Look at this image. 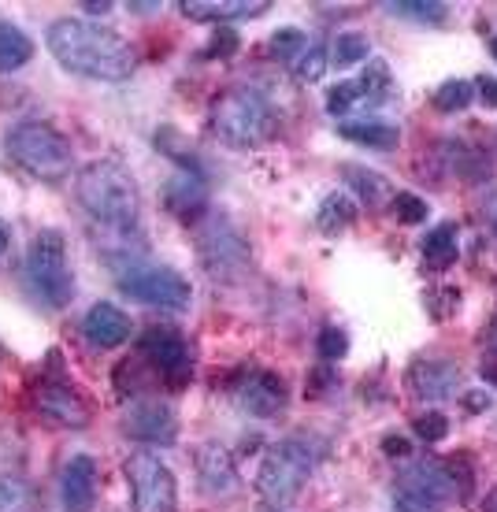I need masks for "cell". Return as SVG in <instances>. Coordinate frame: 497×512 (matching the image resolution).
Segmentation results:
<instances>
[{
  "label": "cell",
  "instance_id": "obj_40",
  "mask_svg": "<svg viewBox=\"0 0 497 512\" xmlns=\"http://www.w3.org/2000/svg\"><path fill=\"white\" fill-rule=\"evenodd\" d=\"M464 405H468L472 412H479V409H486V405H490V397L479 394V390H472V394H464Z\"/></svg>",
  "mask_w": 497,
  "mask_h": 512
},
{
  "label": "cell",
  "instance_id": "obj_23",
  "mask_svg": "<svg viewBox=\"0 0 497 512\" xmlns=\"http://www.w3.org/2000/svg\"><path fill=\"white\" fill-rule=\"evenodd\" d=\"M34 60V41L26 38V30L15 23H0V75L19 71Z\"/></svg>",
  "mask_w": 497,
  "mask_h": 512
},
{
  "label": "cell",
  "instance_id": "obj_25",
  "mask_svg": "<svg viewBox=\"0 0 497 512\" xmlns=\"http://www.w3.org/2000/svg\"><path fill=\"white\" fill-rule=\"evenodd\" d=\"M423 260L438 271H446L449 264L457 260V227H453V223H438V227L423 238Z\"/></svg>",
  "mask_w": 497,
  "mask_h": 512
},
{
  "label": "cell",
  "instance_id": "obj_38",
  "mask_svg": "<svg viewBox=\"0 0 497 512\" xmlns=\"http://www.w3.org/2000/svg\"><path fill=\"white\" fill-rule=\"evenodd\" d=\"M383 449H386V457H401V461H405L408 453H412L408 438H401V435H386L383 438Z\"/></svg>",
  "mask_w": 497,
  "mask_h": 512
},
{
  "label": "cell",
  "instance_id": "obj_19",
  "mask_svg": "<svg viewBox=\"0 0 497 512\" xmlns=\"http://www.w3.org/2000/svg\"><path fill=\"white\" fill-rule=\"evenodd\" d=\"M338 134L353 145H368V149H397V141H401V127L386 123V119H342Z\"/></svg>",
  "mask_w": 497,
  "mask_h": 512
},
{
  "label": "cell",
  "instance_id": "obj_17",
  "mask_svg": "<svg viewBox=\"0 0 497 512\" xmlns=\"http://www.w3.org/2000/svg\"><path fill=\"white\" fill-rule=\"evenodd\" d=\"M186 19L201 23H223V19H256L271 8L268 0H182L179 4Z\"/></svg>",
  "mask_w": 497,
  "mask_h": 512
},
{
  "label": "cell",
  "instance_id": "obj_26",
  "mask_svg": "<svg viewBox=\"0 0 497 512\" xmlns=\"http://www.w3.org/2000/svg\"><path fill=\"white\" fill-rule=\"evenodd\" d=\"M472 101H475V82H468V78H449L434 93V108L438 112H464Z\"/></svg>",
  "mask_w": 497,
  "mask_h": 512
},
{
  "label": "cell",
  "instance_id": "obj_33",
  "mask_svg": "<svg viewBox=\"0 0 497 512\" xmlns=\"http://www.w3.org/2000/svg\"><path fill=\"white\" fill-rule=\"evenodd\" d=\"M349 353V334L342 327H327V331L319 334V357L334 364V360H342Z\"/></svg>",
  "mask_w": 497,
  "mask_h": 512
},
{
  "label": "cell",
  "instance_id": "obj_43",
  "mask_svg": "<svg viewBox=\"0 0 497 512\" xmlns=\"http://www.w3.org/2000/svg\"><path fill=\"white\" fill-rule=\"evenodd\" d=\"M486 346H490V349L497 353V316H494V323L486 327Z\"/></svg>",
  "mask_w": 497,
  "mask_h": 512
},
{
  "label": "cell",
  "instance_id": "obj_42",
  "mask_svg": "<svg viewBox=\"0 0 497 512\" xmlns=\"http://www.w3.org/2000/svg\"><path fill=\"white\" fill-rule=\"evenodd\" d=\"M486 216H490V227L497 231V193L490 197V201H486Z\"/></svg>",
  "mask_w": 497,
  "mask_h": 512
},
{
  "label": "cell",
  "instance_id": "obj_11",
  "mask_svg": "<svg viewBox=\"0 0 497 512\" xmlns=\"http://www.w3.org/2000/svg\"><path fill=\"white\" fill-rule=\"evenodd\" d=\"M34 405L49 423L56 427H71V431H82L90 423V405L82 401L75 386L64 383V379H41L38 390H34Z\"/></svg>",
  "mask_w": 497,
  "mask_h": 512
},
{
  "label": "cell",
  "instance_id": "obj_22",
  "mask_svg": "<svg viewBox=\"0 0 497 512\" xmlns=\"http://www.w3.org/2000/svg\"><path fill=\"white\" fill-rule=\"evenodd\" d=\"M342 179L345 186L357 193L360 201L368 208L383 205L386 197H390V182L379 175V171H371V167H360V164H342Z\"/></svg>",
  "mask_w": 497,
  "mask_h": 512
},
{
  "label": "cell",
  "instance_id": "obj_1",
  "mask_svg": "<svg viewBox=\"0 0 497 512\" xmlns=\"http://www.w3.org/2000/svg\"><path fill=\"white\" fill-rule=\"evenodd\" d=\"M52 60L82 78L97 82H123L138 71V52L119 30L101 26L93 19H56L45 34Z\"/></svg>",
  "mask_w": 497,
  "mask_h": 512
},
{
  "label": "cell",
  "instance_id": "obj_3",
  "mask_svg": "<svg viewBox=\"0 0 497 512\" xmlns=\"http://www.w3.org/2000/svg\"><path fill=\"white\" fill-rule=\"evenodd\" d=\"M279 116L264 93L227 90L212 104V134L230 149H260L275 138Z\"/></svg>",
  "mask_w": 497,
  "mask_h": 512
},
{
  "label": "cell",
  "instance_id": "obj_16",
  "mask_svg": "<svg viewBox=\"0 0 497 512\" xmlns=\"http://www.w3.org/2000/svg\"><path fill=\"white\" fill-rule=\"evenodd\" d=\"M130 331H134V327H130V316L119 305H112V301H97V305L86 312V320H82V334H86L97 349L123 346L130 338Z\"/></svg>",
  "mask_w": 497,
  "mask_h": 512
},
{
  "label": "cell",
  "instance_id": "obj_12",
  "mask_svg": "<svg viewBox=\"0 0 497 512\" xmlns=\"http://www.w3.org/2000/svg\"><path fill=\"white\" fill-rule=\"evenodd\" d=\"M123 431L149 446H171L179 438V416L167 401H134L123 412Z\"/></svg>",
  "mask_w": 497,
  "mask_h": 512
},
{
  "label": "cell",
  "instance_id": "obj_5",
  "mask_svg": "<svg viewBox=\"0 0 497 512\" xmlns=\"http://www.w3.org/2000/svg\"><path fill=\"white\" fill-rule=\"evenodd\" d=\"M316 468V449L305 438H282L279 446L268 449V457L256 472V490L271 505H290L308 483Z\"/></svg>",
  "mask_w": 497,
  "mask_h": 512
},
{
  "label": "cell",
  "instance_id": "obj_31",
  "mask_svg": "<svg viewBox=\"0 0 497 512\" xmlns=\"http://www.w3.org/2000/svg\"><path fill=\"white\" fill-rule=\"evenodd\" d=\"M271 52H275L279 60H294V56L305 52V34H301L297 26H282V30L271 34Z\"/></svg>",
  "mask_w": 497,
  "mask_h": 512
},
{
  "label": "cell",
  "instance_id": "obj_32",
  "mask_svg": "<svg viewBox=\"0 0 497 512\" xmlns=\"http://www.w3.org/2000/svg\"><path fill=\"white\" fill-rule=\"evenodd\" d=\"M323 75H327V49L323 45H312L308 52L297 56V78L301 82H319Z\"/></svg>",
  "mask_w": 497,
  "mask_h": 512
},
{
  "label": "cell",
  "instance_id": "obj_30",
  "mask_svg": "<svg viewBox=\"0 0 497 512\" xmlns=\"http://www.w3.org/2000/svg\"><path fill=\"white\" fill-rule=\"evenodd\" d=\"M390 212H394L401 223H423V219L431 216V208L423 197L416 193H394V201H390Z\"/></svg>",
  "mask_w": 497,
  "mask_h": 512
},
{
  "label": "cell",
  "instance_id": "obj_47",
  "mask_svg": "<svg viewBox=\"0 0 497 512\" xmlns=\"http://www.w3.org/2000/svg\"><path fill=\"white\" fill-rule=\"evenodd\" d=\"M494 56H497V38H494Z\"/></svg>",
  "mask_w": 497,
  "mask_h": 512
},
{
  "label": "cell",
  "instance_id": "obj_46",
  "mask_svg": "<svg viewBox=\"0 0 497 512\" xmlns=\"http://www.w3.org/2000/svg\"><path fill=\"white\" fill-rule=\"evenodd\" d=\"M486 512H497V494L490 501H486Z\"/></svg>",
  "mask_w": 497,
  "mask_h": 512
},
{
  "label": "cell",
  "instance_id": "obj_7",
  "mask_svg": "<svg viewBox=\"0 0 497 512\" xmlns=\"http://www.w3.org/2000/svg\"><path fill=\"white\" fill-rule=\"evenodd\" d=\"M119 290L134 301L149 308H167V312H182L193 301V286L186 275L164 264H130L119 275Z\"/></svg>",
  "mask_w": 497,
  "mask_h": 512
},
{
  "label": "cell",
  "instance_id": "obj_45",
  "mask_svg": "<svg viewBox=\"0 0 497 512\" xmlns=\"http://www.w3.org/2000/svg\"><path fill=\"white\" fill-rule=\"evenodd\" d=\"M12 245V231H8V223H0V253Z\"/></svg>",
  "mask_w": 497,
  "mask_h": 512
},
{
  "label": "cell",
  "instance_id": "obj_36",
  "mask_svg": "<svg viewBox=\"0 0 497 512\" xmlns=\"http://www.w3.org/2000/svg\"><path fill=\"white\" fill-rule=\"evenodd\" d=\"M19 498H23V487H19L15 479H8V475H0V512H8L12 505H19Z\"/></svg>",
  "mask_w": 497,
  "mask_h": 512
},
{
  "label": "cell",
  "instance_id": "obj_34",
  "mask_svg": "<svg viewBox=\"0 0 497 512\" xmlns=\"http://www.w3.org/2000/svg\"><path fill=\"white\" fill-rule=\"evenodd\" d=\"M412 431H416L423 442H442V438L449 435V420L442 412H423V416H416Z\"/></svg>",
  "mask_w": 497,
  "mask_h": 512
},
{
  "label": "cell",
  "instance_id": "obj_27",
  "mask_svg": "<svg viewBox=\"0 0 497 512\" xmlns=\"http://www.w3.org/2000/svg\"><path fill=\"white\" fill-rule=\"evenodd\" d=\"M390 15H401V19H416V23H442L449 15V4L442 0H397V4H386Z\"/></svg>",
  "mask_w": 497,
  "mask_h": 512
},
{
  "label": "cell",
  "instance_id": "obj_14",
  "mask_svg": "<svg viewBox=\"0 0 497 512\" xmlns=\"http://www.w3.org/2000/svg\"><path fill=\"white\" fill-rule=\"evenodd\" d=\"M238 401H242V409H249L253 416H279L286 409V383H282L275 372H264V368H256V372L245 375V383L238 386Z\"/></svg>",
  "mask_w": 497,
  "mask_h": 512
},
{
  "label": "cell",
  "instance_id": "obj_4",
  "mask_svg": "<svg viewBox=\"0 0 497 512\" xmlns=\"http://www.w3.org/2000/svg\"><path fill=\"white\" fill-rule=\"evenodd\" d=\"M4 153L12 164L23 167L26 175L41 182L71 179V141L45 123H15L4 134Z\"/></svg>",
  "mask_w": 497,
  "mask_h": 512
},
{
  "label": "cell",
  "instance_id": "obj_8",
  "mask_svg": "<svg viewBox=\"0 0 497 512\" xmlns=\"http://www.w3.org/2000/svg\"><path fill=\"white\" fill-rule=\"evenodd\" d=\"M134 512H179V483L156 453H134L123 464Z\"/></svg>",
  "mask_w": 497,
  "mask_h": 512
},
{
  "label": "cell",
  "instance_id": "obj_20",
  "mask_svg": "<svg viewBox=\"0 0 497 512\" xmlns=\"http://www.w3.org/2000/svg\"><path fill=\"white\" fill-rule=\"evenodd\" d=\"M197 468H201V483L208 494H234L238 475H234V464H230L227 449L204 446L201 457H197Z\"/></svg>",
  "mask_w": 497,
  "mask_h": 512
},
{
  "label": "cell",
  "instance_id": "obj_24",
  "mask_svg": "<svg viewBox=\"0 0 497 512\" xmlns=\"http://www.w3.org/2000/svg\"><path fill=\"white\" fill-rule=\"evenodd\" d=\"M357 86H360L364 104H375V108L386 104L397 93V82H394V75H390V64H386V60H368Z\"/></svg>",
  "mask_w": 497,
  "mask_h": 512
},
{
  "label": "cell",
  "instance_id": "obj_41",
  "mask_svg": "<svg viewBox=\"0 0 497 512\" xmlns=\"http://www.w3.org/2000/svg\"><path fill=\"white\" fill-rule=\"evenodd\" d=\"M82 8H86L90 15H108L115 8V4H108V0H101V4H97V0H90V4H82Z\"/></svg>",
  "mask_w": 497,
  "mask_h": 512
},
{
  "label": "cell",
  "instance_id": "obj_13",
  "mask_svg": "<svg viewBox=\"0 0 497 512\" xmlns=\"http://www.w3.org/2000/svg\"><path fill=\"white\" fill-rule=\"evenodd\" d=\"M97 483H101V468L90 453H75L60 472V501L67 512H93L97 505Z\"/></svg>",
  "mask_w": 497,
  "mask_h": 512
},
{
  "label": "cell",
  "instance_id": "obj_44",
  "mask_svg": "<svg viewBox=\"0 0 497 512\" xmlns=\"http://www.w3.org/2000/svg\"><path fill=\"white\" fill-rule=\"evenodd\" d=\"M479 372H483V379H490V383H497V360H490V364H483Z\"/></svg>",
  "mask_w": 497,
  "mask_h": 512
},
{
  "label": "cell",
  "instance_id": "obj_9",
  "mask_svg": "<svg viewBox=\"0 0 497 512\" xmlns=\"http://www.w3.org/2000/svg\"><path fill=\"white\" fill-rule=\"evenodd\" d=\"M141 357L149 360V368H153L167 386H186L193 379V353L186 346V338H182L175 327H149V331L141 334Z\"/></svg>",
  "mask_w": 497,
  "mask_h": 512
},
{
  "label": "cell",
  "instance_id": "obj_2",
  "mask_svg": "<svg viewBox=\"0 0 497 512\" xmlns=\"http://www.w3.org/2000/svg\"><path fill=\"white\" fill-rule=\"evenodd\" d=\"M75 197L101 227L127 234L141 219L138 182L123 164L115 160H93L75 175Z\"/></svg>",
  "mask_w": 497,
  "mask_h": 512
},
{
  "label": "cell",
  "instance_id": "obj_35",
  "mask_svg": "<svg viewBox=\"0 0 497 512\" xmlns=\"http://www.w3.org/2000/svg\"><path fill=\"white\" fill-rule=\"evenodd\" d=\"M234 49H238V34L234 30H219L216 41L204 49V56H230Z\"/></svg>",
  "mask_w": 497,
  "mask_h": 512
},
{
  "label": "cell",
  "instance_id": "obj_21",
  "mask_svg": "<svg viewBox=\"0 0 497 512\" xmlns=\"http://www.w3.org/2000/svg\"><path fill=\"white\" fill-rule=\"evenodd\" d=\"M353 219H357V205H353V197L345 190H334L327 193L316 208V227L323 234H342L345 227H353Z\"/></svg>",
  "mask_w": 497,
  "mask_h": 512
},
{
  "label": "cell",
  "instance_id": "obj_28",
  "mask_svg": "<svg viewBox=\"0 0 497 512\" xmlns=\"http://www.w3.org/2000/svg\"><path fill=\"white\" fill-rule=\"evenodd\" d=\"M368 38L364 34H357V30H345V34H338V41H334V64L338 67H357V64H368Z\"/></svg>",
  "mask_w": 497,
  "mask_h": 512
},
{
  "label": "cell",
  "instance_id": "obj_10",
  "mask_svg": "<svg viewBox=\"0 0 497 512\" xmlns=\"http://www.w3.org/2000/svg\"><path fill=\"white\" fill-rule=\"evenodd\" d=\"M397 498H412V501H427V505H446V501L457 498V472H449L442 461L434 457H423V461H412L405 472L397 475Z\"/></svg>",
  "mask_w": 497,
  "mask_h": 512
},
{
  "label": "cell",
  "instance_id": "obj_39",
  "mask_svg": "<svg viewBox=\"0 0 497 512\" xmlns=\"http://www.w3.org/2000/svg\"><path fill=\"white\" fill-rule=\"evenodd\" d=\"M394 512H438V505H427V501H412V498H397V494H394Z\"/></svg>",
  "mask_w": 497,
  "mask_h": 512
},
{
  "label": "cell",
  "instance_id": "obj_18",
  "mask_svg": "<svg viewBox=\"0 0 497 512\" xmlns=\"http://www.w3.org/2000/svg\"><path fill=\"white\" fill-rule=\"evenodd\" d=\"M164 201L179 219H197L208 208V190H204V182L193 171H182L179 179L167 182Z\"/></svg>",
  "mask_w": 497,
  "mask_h": 512
},
{
  "label": "cell",
  "instance_id": "obj_37",
  "mask_svg": "<svg viewBox=\"0 0 497 512\" xmlns=\"http://www.w3.org/2000/svg\"><path fill=\"white\" fill-rule=\"evenodd\" d=\"M475 90H479V101H483L486 108H497V78L494 75L475 78Z\"/></svg>",
  "mask_w": 497,
  "mask_h": 512
},
{
  "label": "cell",
  "instance_id": "obj_15",
  "mask_svg": "<svg viewBox=\"0 0 497 512\" xmlns=\"http://www.w3.org/2000/svg\"><path fill=\"white\" fill-rule=\"evenodd\" d=\"M408 386L423 401H446V397H457L460 368L449 360H416L408 372Z\"/></svg>",
  "mask_w": 497,
  "mask_h": 512
},
{
  "label": "cell",
  "instance_id": "obj_6",
  "mask_svg": "<svg viewBox=\"0 0 497 512\" xmlns=\"http://www.w3.org/2000/svg\"><path fill=\"white\" fill-rule=\"evenodd\" d=\"M26 275L52 308H67L71 297H75V271L67 264V242L60 231H45L34 234L30 242V253H26Z\"/></svg>",
  "mask_w": 497,
  "mask_h": 512
},
{
  "label": "cell",
  "instance_id": "obj_29",
  "mask_svg": "<svg viewBox=\"0 0 497 512\" xmlns=\"http://www.w3.org/2000/svg\"><path fill=\"white\" fill-rule=\"evenodd\" d=\"M357 104H364L357 82H338V86L327 93V112H331L334 119H345Z\"/></svg>",
  "mask_w": 497,
  "mask_h": 512
}]
</instances>
